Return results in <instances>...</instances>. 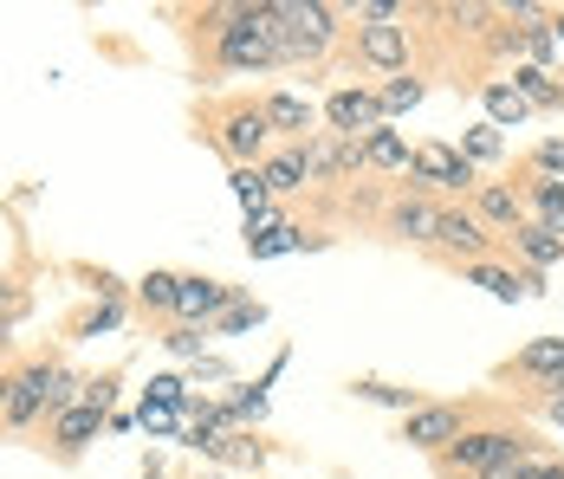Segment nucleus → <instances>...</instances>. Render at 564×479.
I'll return each instance as SVG.
<instances>
[{"instance_id":"f257e3e1","label":"nucleus","mask_w":564,"mask_h":479,"mask_svg":"<svg viewBox=\"0 0 564 479\" xmlns=\"http://www.w3.org/2000/svg\"><path fill=\"white\" fill-rule=\"evenodd\" d=\"M215 53L227 72H267L280 65V7H227L215 26Z\"/></svg>"},{"instance_id":"f03ea898","label":"nucleus","mask_w":564,"mask_h":479,"mask_svg":"<svg viewBox=\"0 0 564 479\" xmlns=\"http://www.w3.org/2000/svg\"><path fill=\"white\" fill-rule=\"evenodd\" d=\"M280 7V65H299V58H318L332 40H338V13L318 7V0H273Z\"/></svg>"},{"instance_id":"7ed1b4c3","label":"nucleus","mask_w":564,"mask_h":479,"mask_svg":"<svg viewBox=\"0 0 564 479\" xmlns=\"http://www.w3.org/2000/svg\"><path fill=\"white\" fill-rule=\"evenodd\" d=\"M78 402V375L58 370V363H33V370L13 375V402H7V422L26 427L40 422V409H72Z\"/></svg>"},{"instance_id":"20e7f679","label":"nucleus","mask_w":564,"mask_h":479,"mask_svg":"<svg viewBox=\"0 0 564 479\" xmlns=\"http://www.w3.org/2000/svg\"><path fill=\"white\" fill-rule=\"evenodd\" d=\"M409 175L422 188H474V162L460 150H448V143H415L409 150Z\"/></svg>"},{"instance_id":"39448f33","label":"nucleus","mask_w":564,"mask_h":479,"mask_svg":"<svg viewBox=\"0 0 564 479\" xmlns=\"http://www.w3.org/2000/svg\"><path fill=\"white\" fill-rule=\"evenodd\" d=\"M325 117H332V130L338 137H350V143H364V137H377L390 117H383V105H377V91H332V105H325Z\"/></svg>"},{"instance_id":"423d86ee","label":"nucleus","mask_w":564,"mask_h":479,"mask_svg":"<svg viewBox=\"0 0 564 479\" xmlns=\"http://www.w3.org/2000/svg\"><path fill=\"white\" fill-rule=\"evenodd\" d=\"M267 137H273V123H267V110H260V105L227 110V117H221V150L234 156V168H253V156L267 150Z\"/></svg>"},{"instance_id":"0eeeda50","label":"nucleus","mask_w":564,"mask_h":479,"mask_svg":"<svg viewBox=\"0 0 564 479\" xmlns=\"http://www.w3.org/2000/svg\"><path fill=\"white\" fill-rule=\"evenodd\" d=\"M305 168H312V182L350 175V168H364V143H350L338 130H312V137H305Z\"/></svg>"},{"instance_id":"6e6552de","label":"nucleus","mask_w":564,"mask_h":479,"mask_svg":"<svg viewBox=\"0 0 564 479\" xmlns=\"http://www.w3.org/2000/svg\"><path fill=\"white\" fill-rule=\"evenodd\" d=\"M357 58H364L370 72H395V78H402V65H409V26H395V20L357 26Z\"/></svg>"},{"instance_id":"1a4fd4ad","label":"nucleus","mask_w":564,"mask_h":479,"mask_svg":"<svg viewBox=\"0 0 564 479\" xmlns=\"http://www.w3.org/2000/svg\"><path fill=\"white\" fill-rule=\"evenodd\" d=\"M234 305V285H221V279H182L175 285V318L188 324H215Z\"/></svg>"},{"instance_id":"9d476101","label":"nucleus","mask_w":564,"mask_h":479,"mask_svg":"<svg viewBox=\"0 0 564 479\" xmlns=\"http://www.w3.org/2000/svg\"><path fill=\"white\" fill-rule=\"evenodd\" d=\"M402 440H409V447H454V440H460V415L442 409V402H415L409 422H402Z\"/></svg>"},{"instance_id":"9b49d317","label":"nucleus","mask_w":564,"mask_h":479,"mask_svg":"<svg viewBox=\"0 0 564 479\" xmlns=\"http://www.w3.org/2000/svg\"><path fill=\"white\" fill-rule=\"evenodd\" d=\"M98 427H105V402H72V409H58V422H53V440L65 447V454H78L85 440H98Z\"/></svg>"},{"instance_id":"f8f14e48","label":"nucleus","mask_w":564,"mask_h":479,"mask_svg":"<svg viewBox=\"0 0 564 479\" xmlns=\"http://www.w3.org/2000/svg\"><path fill=\"white\" fill-rule=\"evenodd\" d=\"M435 240H442L448 253H460L467 266L487 253V227H480V214H442V220H435Z\"/></svg>"},{"instance_id":"ddd939ff","label":"nucleus","mask_w":564,"mask_h":479,"mask_svg":"<svg viewBox=\"0 0 564 479\" xmlns=\"http://www.w3.org/2000/svg\"><path fill=\"white\" fill-rule=\"evenodd\" d=\"M260 110H267V123H273V130H285V137H312V117H318V110L305 105L299 91H273Z\"/></svg>"},{"instance_id":"4468645a","label":"nucleus","mask_w":564,"mask_h":479,"mask_svg":"<svg viewBox=\"0 0 564 479\" xmlns=\"http://www.w3.org/2000/svg\"><path fill=\"white\" fill-rule=\"evenodd\" d=\"M512 247H519V253H525L532 266H558V260H564V240L552 233V227H539V220H519Z\"/></svg>"},{"instance_id":"2eb2a0df","label":"nucleus","mask_w":564,"mask_h":479,"mask_svg":"<svg viewBox=\"0 0 564 479\" xmlns=\"http://www.w3.org/2000/svg\"><path fill=\"white\" fill-rule=\"evenodd\" d=\"M474 285H487V292H494V298H525V292H539V279H532V272H507V266H487V260H474Z\"/></svg>"},{"instance_id":"dca6fc26","label":"nucleus","mask_w":564,"mask_h":479,"mask_svg":"<svg viewBox=\"0 0 564 479\" xmlns=\"http://www.w3.org/2000/svg\"><path fill=\"white\" fill-rule=\"evenodd\" d=\"M519 370L525 375H552V389L564 382V337H532L519 350Z\"/></svg>"},{"instance_id":"f3484780","label":"nucleus","mask_w":564,"mask_h":479,"mask_svg":"<svg viewBox=\"0 0 564 479\" xmlns=\"http://www.w3.org/2000/svg\"><path fill=\"white\" fill-rule=\"evenodd\" d=\"M260 175H267V188H273V195H292V188H305V182H312L305 150H280L273 162H260Z\"/></svg>"},{"instance_id":"a211bd4d","label":"nucleus","mask_w":564,"mask_h":479,"mask_svg":"<svg viewBox=\"0 0 564 479\" xmlns=\"http://www.w3.org/2000/svg\"><path fill=\"white\" fill-rule=\"evenodd\" d=\"M480 227H507V233H519V195L500 188V182H487V188H480Z\"/></svg>"},{"instance_id":"6ab92c4d","label":"nucleus","mask_w":564,"mask_h":479,"mask_svg":"<svg viewBox=\"0 0 564 479\" xmlns=\"http://www.w3.org/2000/svg\"><path fill=\"white\" fill-rule=\"evenodd\" d=\"M364 168H409V143L395 137L390 123L377 137H364Z\"/></svg>"},{"instance_id":"aec40b11","label":"nucleus","mask_w":564,"mask_h":479,"mask_svg":"<svg viewBox=\"0 0 564 479\" xmlns=\"http://www.w3.org/2000/svg\"><path fill=\"white\" fill-rule=\"evenodd\" d=\"M395 233H402V240H435V220H442V214L429 208V202H395Z\"/></svg>"},{"instance_id":"412c9836","label":"nucleus","mask_w":564,"mask_h":479,"mask_svg":"<svg viewBox=\"0 0 564 479\" xmlns=\"http://www.w3.org/2000/svg\"><path fill=\"white\" fill-rule=\"evenodd\" d=\"M460 156H467V162H500V156H507V137H500L494 123H474V130L460 137Z\"/></svg>"},{"instance_id":"4be33fe9","label":"nucleus","mask_w":564,"mask_h":479,"mask_svg":"<svg viewBox=\"0 0 564 479\" xmlns=\"http://www.w3.org/2000/svg\"><path fill=\"white\" fill-rule=\"evenodd\" d=\"M512 91H519V98H525V105H564V91L558 85H552V78H545V72H539V65H525V72H519V78H512Z\"/></svg>"},{"instance_id":"5701e85b","label":"nucleus","mask_w":564,"mask_h":479,"mask_svg":"<svg viewBox=\"0 0 564 479\" xmlns=\"http://www.w3.org/2000/svg\"><path fill=\"white\" fill-rule=\"evenodd\" d=\"M525 110H532V105H525L512 85H487V123H494V130H500V123H519Z\"/></svg>"},{"instance_id":"b1692460","label":"nucleus","mask_w":564,"mask_h":479,"mask_svg":"<svg viewBox=\"0 0 564 479\" xmlns=\"http://www.w3.org/2000/svg\"><path fill=\"white\" fill-rule=\"evenodd\" d=\"M227 182H234V195H240V202H247V214L273 208V188H267V175H260V168H234V175H227Z\"/></svg>"},{"instance_id":"393cba45","label":"nucleus","mask_w":564,"mask_h":479,"mask_svg":"<svg viewBox=\"0 0 564 479\" xmlns=\"http://www.w3.org/2000/svg\"><path fill=\"white\" fill-rule=\"evenodd\" d=\"M532 208H539V227H552L564 240V188L558 182H539V188H532Z\"/></svg>"},{"instance_id":"a878e982","label":"nucleus","mask_w":564,"mask_h":479,"mask_svg":"<svg viewBox=\"0 0 564 479\" xmlns=\"http://www.w3.org/2000/svg\"><path fill=\"white\" fill-rule=\"evenodd\" d=\"M175 285H182V272H150V279L137 285V298L156 305V312H175Z\"/></svg>"},{"instance_id":"bb28decb","label":"nucleus","mask_w":564,"mask_h":479,"mask_svg":"<svg viewBox=\"0 0 564 479\" xmlns=\"http://www.w3.org/2000/svg\"><path fill=\"white\" fill-rule=\"evenodd\" d=\"M377 105H383V117H395V110H415V105H422V85H415V78H390V85L377 91Z\"/></svg>"},{"instance_id":"cd10ccee","label":"nucleus","mask_w":564,"mask_h":479,"mask_svg":"<svg viewBox=\"0 0 564 479\" xmlns=\"http://www.w3.org/2000/svg\"><path fill=\"white\" fill-rule=\"evenodd\" d=\"M299 240H305V233H299V227H292V220H280V227H273V233H267V240H253V247H247V253H253V260H280V253H292V247H299Z\"/></svg>"},{"instance_id":"c85d7f7f","label":"nucleus","mask_w":564,"mask_h":479,"mask_svg":"<svg viewBox=\"0 0 564 479\" xmlns=\"http://www.w3.org/2000/svg\"><path fill=\"white\" fill-rule=\"evenodd\" d=\"M20 318H26V292H20V285H0V344L13 337Z\"/></svg>"},{"instance_id":"c756f323","label":"nucleus","mask_w":564,"mask_h":479,"mask_svg":"<svg viewBox=\"0 0 564 479\" xmlns=\"http://www.w3.org/2000/svg\"><path fill=\"white\" fill-rule=\"evenodd\" d=\"M137 422L150 427V434H182V409H163V402H143V415Z\"/></svg>"},{"instance_id":"7c9ffc66","label":"nucleus","mask_w":564,"mask_h":479,"mask_svg":"<svg viewBox=\"0 0 564 479\" xmlns=\"http://www.w3.org/2000/svg\"><path fill=\"white\" fill-rule=\"evenodd\" d=\"M143 402H163V409H188V389H182V375H156Z\"/></svg>"},{"instance_id":"2f4dec72","label":"nucleus","mask_w":564,"mask_h":479,"mask_svg":"<svg viewBox=\"0 0 564 479\" xmlns=\"http://www.w3.org/2000/svg\"><path fill=\"white\" fill-rule=\"evenodd\" d=\"M357 395H364V402H390V409H402V415L415 409V402H409L402 389H390V382H357Z\"/></svg>"},{"instance_id":"473e14b6","label":"nucleus","mask_w":564,"mask_h":479,"mask_svg":"<svg viewBox=\"0 0 564 479\" xmlns=\"http://www.w3.org/2000/svg\"><path fill=\"white\" fill-rule=\"evenodd\" d=\"M98 292H105V305H98V312H91V324H85L91 337H98V330H117V324H123V305L111 298V285H98Z\"/></svg>"},{"instance_id":"72a5a7b5","label":"nucleus","mask_w":564,"mask_h":479,"mask_svg":"<svg viewBox=\"0 0 564 479\" xmlns=\"http://www.w3.org/2000/svg\"><path fill=\"white\" fill-rule=\"evenodd\" d=\"M247 324H260V305H247V298H234L221 318H215V330H247Z\"/></svg>"},{"instance_id":"f704fd0d","label":"nucleus","mask_w":564,"mask_h":479,"mask_svg":"<svg viewBox=\"0 0 564 479\" xmlns=\"http://www.w3.org/2000/svg\"><path fill=\"white\" fill-rule=\"evenodd\" d=\"M202 337H208V324H182V330L170 337V350L175 357H202Z\"/></svg>"},{"instance_id":"c9c22d12","label":"nucleus","mask_w":564,"mask_h":479,"mask_svg":"<svg viewBox=\"0 0 564 479\" xmlns=\"http://www.w3.org/2000/svg\"><path fill=\"white\" fill-rule=\"evenodd\" d=\"M539 175H545V182H552V175H564V137L539 143Z\"/></svg>"},{"instance_id":"e433bc0d","label":"nucleus","mask_w":564,"mask_h":479,"mask_svg":"<svg viewBox=\"0 0 564 479\" xmlns=\"http://www.w3.org/2000/svg\"><path fill=\"white\" fill-rule=\"evenodd\" d=\"M234 415H267V395H260V389H247V395H234Z\"/></svg>"},{"instance_id":"4c0bfd02","label":"nucleus","mask_w":564,"mask_h":479,"mask_svg":"<svg viewBox=\"0 0 564 479\" xmlns=\"http://www.w3.org/2000/svg\"><path fill=\"white\" fill-rule=\"evenodd\" d=\"M7 402H13V375H0V422H7Z\"/></svg>"},{"instance_id":"58836bf2","label":"nucleus","mask_w":564,"mask_h":479,"mask_svg":"<svg viewBox=\"0 0 564 479\" xmlns=\"http://www.w3.org/2000/svg\"><path fill=\"white\" fill-rule=\"evenodd\" d=\"M545 415H552V422L564 427V395H552V402H545Z\"/></svg>"},{"instance_id":"ea45409f","label":"nucleus","mask_w":564,"mask_h":479,"mask_svg":"<svg viewBox=\"0 0 564 479\" xmlns=\"http://www.w3.org/2000/svg\"><path fill=\"white\" fill-rule=\"evenodd\" d=\"M552 33H564V20H558V26H552Z\"/></svg>"},{"instance_id":"a19ab883","label":"nucleus","mask_w":564,"mask_h":479,"mask_svg":"<svg viewBox=\"0 0 564 479\" xmlns=\"http://www.w3.org/2000/svg\"><path fill=\"white\" fill-rule=\"evenodd\" d=\"M143 479H156V473H143Z\"/></svg>"}]
</instances>
